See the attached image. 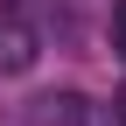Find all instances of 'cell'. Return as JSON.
Here are the masks:
<instances>
[{
  "mask_svg": "<svg viewBox=\"0 0 126 126\" xmlns=\"http://www.w3.org/2000/svg\"><path fill=\"white\" fill-rule=\"evenodd\" d=\"M112 119H119V126H126V91H119V98H112Z\"/></svg>",
  "mask_w": 126,
  "mask_h": 126,
  "instance_id": "3",
  "label": "cell"
},
{
  "mask_svg": "<svg viewBox=\"0 0 126 126\" xmlns=\"http://www.w3.org/2000/svg\"><path fill=\"white\" fill-rule=\"evenodd\" d=\"M112 42H119V56H126V0L112 7Z\"/></svg>",
  "mask_w": 126,
  "mask_h": 126,
  "instance_id": "2",
  "label": "cell"
},
{
  "mask_svg": "<svg viewBox=\"0 0 126 126\" xmlns=\"http://www.w3.org/2000/svg\"><path fill=\"white\" fill-rule=\"evenodd\" d=\"M35 56H42L35 21H28L14 0H0V77H21V70H35Z\"/></svg>",
  "mask_w": 126,
  "mask_h": 126,
  "instance_id": "1",
  "label": "cell"
}]
</instances>
